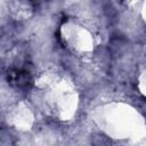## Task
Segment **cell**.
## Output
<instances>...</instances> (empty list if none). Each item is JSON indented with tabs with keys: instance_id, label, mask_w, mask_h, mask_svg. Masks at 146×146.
Wrapping results in <instances>:
<instances>
[{
	"instance_id": "6da1fadb",
	"label": "cell",
	"mask_w": 146,
	"mask_h": 146,
	"mask_svg": "<svg viewBox=\"0 0 146 146\" xmlns=\"http://www.w3.org/2000/svg\"><path fill=\"white\" fill-rule=\"evenodd\" d=\"M9 81L21 89H29L31 86V76L26 71L13 70L8 74Z\"/></svg>"
},
{
	"instance_id": "7a4b0ae2",
	"label": "cell",
	"mask_w": 146,
	"mask_h": 146,
	"mask_svg": "<svg viewBox=\"0 0 146 146\" xmlns=\"http://www.w3.org/2000/svg\"><path fill=\"white\" fill-rule=\"evenodd\" d=\"M94 146H110V143L105 137L97 136L94 140Z\"/></svg>"
}]
</instances>
